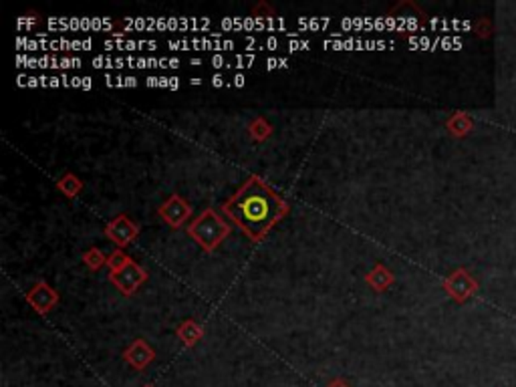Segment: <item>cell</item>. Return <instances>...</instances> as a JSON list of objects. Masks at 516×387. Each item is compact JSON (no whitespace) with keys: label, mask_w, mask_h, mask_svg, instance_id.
<instances>
[{"label":"cell","mask_w":516,"mask_h":387,"mask_svg":"<svg viewBox=\"0 0 516 387\" xmlns=\"http://www.w3.org/2000/svg\"><path fill=\"white\" fill-rule=\"evenodd\" d=\"M190 85L194 87V85H202V79L200 77H194V79H190Z\"/></svg>","instance_id":"43"},{"label":"cell","mask_w":516,"mask_h":387,"mask_svg":"<svg viewBox=\"0 0 516 387\" xmlns=\"http://www.w3.org/2000/svg\"><path fill=\"white\" fill-rule=\"evenodd\" d=\"M105 236L115 242V245L123 248L129 242H134L139 236V226L127 216V214H120L115 216L109 224L105 226Z\"/></svg>","instance_id":"5"},{"label":"cell","mask_w":516,"mask_h":387,"mask_svg":"<svg viewBox=\"0 0 516 387\" xmlns=\"http://www.w3.org/2000/svg\"><path fill=\"white\" fill-rule=\"evenodd\" d=\"M222 210L252 242H260L291 208L262 178L250 176Z\"/></svg>","instance_id":"1"},{"label":"cell","mask_w":516,"mask_h":387,"mask_svg":"<svg viewBox=\"0 0 516 387\" xmlns=\"http://www.w3.org/2000/svg\"><path fill=\"white\" fill-rule=\"evenodd\" d=\"M131 263V258H129V254H125L123 250H113L109 256H107V268H109V272H118L121 270L123 266H127Z\"/></svg>","instance_id":"21"},{"label":"cell","mask_w":516,"mask_h":387,"mask_svg":"<svg viewBox=\"0 0 516 387\" xmlns=\"http://www.w3.org/2000/svg\"><path fill=\"white\" fill-rule=\"evenodd\" d=\"M327 387H351V384L347 381V379H343V377H337V379H331Z\"/></svg>","instance_id":"34"},{"label":"cell","mask_w":516,"mask_h":387,"mask_svg":"<svg viewBox=\"0 0 516 387\" xmlns=\"http://www.w3.org/2000/svg\"><path fill=\"white\" fill-rule=\"evenodd\" d=\"M158 214L170 228H179V226L186 224V220L192 216V208L182 196L172 194L163 204L159 206Z\"/></svg>","instance_id":"6"},{"label":"cell","mask_w":516,"mask_h":387,"mask_svg":"<svg viewBox=\"0 0 516 387\" xmlns=\"http://www.w3.org/2000/svg\"><path fill=\"white\" fill-rule=\"evenodd\" d=\"M446 129H448V133H450L452 138L464 140L466 135L472 133V129H474V120H472L466 111H456L454 115L448 117Z\"/></svg>","instance_id":"12"},{"label":"cell","mask_w":516,"mask_h":387,"mask_svg":"<svg viewBox=\"0 0 516 387\" xmlns=\"http://www.w3.org/2000/svg\"><path fill=\"white\" fill-rule=\"evenodd\" d=\"M17 47L22 51L35 53V51H51V41L49 39H29V37H19L17 39Z\"/></svg>","instance_id":"19"},{"label":"cell","mask_w":516,"mask_h":387,"mask_svg":"<svg viewBox=\"0 0 516 387\" xmlns=\"http://www.w3.org/2000/svg\"><path fill=\"white\" fill-rule=\"evenodd\" d=\"M291 63H289V59L287 57H271V59H266V63H264V69L266 71H275V69H287Z\"/></svg>","instance_id":"26"},{"label":"cell","mask_w":516,"mask_h":387,"mask_svg":"<svg viewBox=\"0 0 516 387\" xmlns=\"http://www.w3.org/2000/svg\"><path fill=\"white\" fill-rule=\"evenodd\" d=\"M123 81H125V87H138L139 81L136 77H123Z\"/></svg>","instance_id":"40"},{"label":"cell","mask_w":516,"mask_h":387,"mask_svg":"<svg viewBox=\"0 0 516 387\" xmlns=\"http://www.w3.org/2000/svg\"><path fill=\"white\" fill-rule=\"evenodd\" d=\"M141 387H156V386H141Z\"/></svg>","instance_id":"45"},{"label":"cell","mask_w":516,"mask_h":387,"mask_svg":"<svg viewBox=\"0 0 516 387\" xmlns=\"http://www.w3.org/2000/svg\"><path fill=\"white\" fill-rule=\"evenodd\" d=\"M26 303L33 306V311H37L39 315H47L59 303V293L47 281H39L26 293Z\"/></svg>","instance_id":"8"},{"label":"cell","mask_w":516,"mask_h":387,"mask_svg":"<svg viewBox=\"0 0 516 387\" xmlns=\"http://www.w3.org/2000/svg\"><path fill=\"white\" fill-rule=\"evenodd\" d=\"M444 290H446V295L452 299V301H456L460 305H464V303H468L474 295L478 293V281L472 277V272L468 270V268H456L454 272H450L446 279H444Z\"/></svg>","instance_id":"3"},{"label":"cell","mask_w":516,"mask_h":387,"mask_svg":"<svg viewBox=\"0 0 516 387\" xmlns=\"http://www.w3.org/2000/svg\"><path fill=\"white\" fill-rule=\"evenodd\" d=\"M250 17L260 19V21H273V19H277V10L266 0H260L257 6L252 8V15Z\"/></svg>","instance_id":"22"},{"label":"cell","mask_w":516,"mask_h":387,"mask_svg":"<svg viewBox=\"0 0 516 387\" xmlns=\"http://www.w3.org/2000/svg\"><path fill=\"white\" fill-rule=\"evenodd\" d=\"M81 65V59H77V57H63L59 63V69H63V71H67V69H79Z\"/></svg>","instance_id":"29"},{"label":"cell","mask_w":516,"mask_h":387,"mask_svg":"<svg viewBox=\"0 0 516 387\" xmlns=\"http://www.w3.org/2000/svg\"><path fill=\"white\" fill-rule=\"evenodd\" d=\"M81 89L83 91H91L93 89V79L91 77H81Z\"/></svg>","instance_id":"36"},{"label":"cell","mask_w":516,"mask_h":387,"mask_svg":"<svg viewBox=\"0 0 516 387\" xmlns=\"http://www.w3.org/2000/svg\"><path fill=\"white\" fill-rule=\"evenodd\" d=\"M147 87H163V89H170V77H147L145 79Z\"/></svg>","instance_id":"30"},{"label":"cell","mask_w":516,"mask_h":387,"mask_svg":"<svg viewBox=\"0 0 516 387\" xmlns=\"http://www.w3.org/2000/svg\"><path fill=\"white\" fill-rule=\"evenodd\" d=\"M248 133L255 142H266L273 135V125L266 122L264 117H257L248 123Z\"/></svg>","instance_id":"17"},{"label":"cell","mask_w":516,"mask_h":387,"mask_svg":"<svg viewBox=\"0 0 516 387\" xmlns=\"http://www.w3.org/2000/svg\"><path fill=\"white\" fill-rule=\"evenodd\" d=\"M210 83H212V87H224V83H226V79H224V75H220V73H216L212 79H210Z\"/></svg>","instance_id":"37"},{"label":"cell","mask_w":516,"mask_h":387,"mask_svg":"<svg viewBox=\"0 0 516 387\" xmlns=\"http://www.w3.org/2000/svg\"><path fill=\"white\" fill-rule=\"evenodd\" d=\"M200 63H202V61H200V59H192V61H190V65H194V67H198Z\"/></svg>","instance_id":"44"},{"label":"cell","mask_w":516,"mask_h":387,"mask_svg":"<svg viewBox=\"0 0 516 387\" xmlns=\"http://www.w3.org/2000/svg\"><path fill=\"white\" fill-rule=\"evenodd\" d=\"M170 89H172V91L179 89V79H178V77H170Z\"/></svg>","instance_id":"41"},{"label":"cell","mask_w":516,"mask_h":387,"mask_svg":"<svg viewBox=\"0 0 516 387\" xmlns=\"http://www.w3.org/2000/svg\"><path fill=\"white\" fill-rule=\"evenodd\" d=\"M39 22H40V19L37 13H33V15H24V17H19V19H17V28H19V31H26V28L37 26Z\"/></svg>","instance_id":"24"},{"label":"cell","mask_w":516,"mask_h":387,"mask_svg":"<svg viewBox=\"0 0 516 387\" xmlns=\"http://www.w3.org/2000/svg\"><path fill=\"white\" fill-rule=\"evenodd\" d=\"M325 49H331V51H383V49H394V42L392 41H379V39H327L323 42Z\"/></svg>","instance_id":"9"},{"label":"cell","mask_w":516,"mask_h":387,"mask_svg":"<svg viewBox=\"0 0 516 387\" xmlns=\"http://www.w3.org/2000/svg\"><path fill=\"white\" fill-rule=\"evenodd\" d=\"M257 63V55L255 53H246V55H234L232 61H228L226 69H250Z\"/></svg>","instance_id":"23"},{"label":"cell","mask_w":516,"mask_h":387,"mask_svg":"<svg viewBox=\"0 0 516 387\" xmlns=\"http://www.w3.org/2000/svg\"><path fill=\"white\" fill-rule=\"evenodd\" d=\"M17 67H20V69H39V57L17 55Z\"/></svg>","instance_id":"25"},{"label":"cell","mask_w":516,"mask_h":387,"mask_svg":"<svg viewBox=\"0 0 516 387\" xmlns=\"http://www.w3.org/2000/svg\"><path fill=\"white\" fill-rule=\"evenodd\" d=\"M311 49V42L309 41H300V39H291L289 41V51H309Z\"/></svg>","instance_id":"32"},{"label":"cell","mask_w":516,"mask_h":387,"mask_svg":"<svg viewBox=\"0 0 516 387\" xmlns=\"http://www.w3.org/2000/svg\"><path fill=\"white\" fill-rule=\"evenodd\" d=\"M365 283L371 286L376 293H383V290H387L389 286L396 283V274L385 265L378 263V265L365 274Z\"/></svg>","instance_id":"11"},{"label":"cell","mask_w":516,"mask_h":387,"mask_svg":"<svg viewBox=\"0 0 516 387\" xmlns=\"http://www.w3.org/2000/svg\"><path fill=\"white\" fill-rule=\"evenodd\" d=\"M244 83H246L244 75H242V73H236V75H234V79H232V85H234V87H239V89H240V87H244Z\"/></svg>","instance_id":"38"},{"label":"cell","mask_w":516,"mask_h":387,"mask_svg":"<svg viewBox=\"0 0 516 387\" xmlns=\"http://www.w3.org/2000/svg\"><path fill=\"white\" fill-rule=\"evenodd\" d=\"M83 263L89 266L91 270H99L101 266H107V256L103 254L101 248L93 246V248H89V250L83 254Z\"/></svg>","instance_id":"20"},{"label":"cell","mask_w":516,"mask_h":387,"mask_svg":"<svg viewBox=\"0 0 516 387\" xmlns=\"http://www.w3.org/2000/svg\"><path fill=\"white\" fill-rule=\"evenodd\" d=\"M278 47H280V41H278L277 37H268V39H264V41L260 42L258 51H277Z\"/></svg>","instance_id":"31"},{"label":"cell","mask_w":516,"mask_h":387,"mask_svg":"<svg viewBox=\"0 0 516 387\" xmlns=\"http://www.w3.org/2000/svg\"><path fill=\"white\" fill-rule=\"evenodd\" d=\"M109 281L118 286V290H120L121 295L131 297L139 286L147 281V270L131 261L129 265L123 266L118 272H109Z\"/></svg>","instance_id":"4"},{"label":"cell","mask_w":516,"mask_h":387,"mask_svg":"<svg viewBox=\"0 0 516 387\" xmlns=\"http://www.w3.org/2000/svg\"><path fill=\"white\" fill-rule=\"evenodd\" d=\"M103 47L107 49V51H129V53H134V51H141V49H147V51H156L159 44L158 41H136V39H107V41L103 42Z\"/></svg>","instance_id":"13"},{"label":"cell","mask_w":516,"mask_h":387,"mask_svg":"<svg viewBox=\"0 0 516 387\" xmlns=\"http://www.w3.org/2000/svg\"><path fill=\"white\" fill-rule=\"evenodd\" d=\"M57 190H59L61 194H65L67 198H77L81 194V190H83V182H81V178H77L73 172H67V174H63L59 180H57Z\"/></svg>","instance_id":"15"},{"label":"cell","mask_w":516,"mask_h":387,"mask_svg":"<svg viewBox=\"0 0 516 387\" xmlns=\"http://www.w3.org/2000/svg\"><path fill=\"white\" fill-rule=\"evenodd\" d=\"M95 47L93 39H55L51 41V51H91Z\"/></svg>","instance_id":"16"},{"label":"cell","mask_w":516,"mask_h":387,"mask_svg":"<svg viewBox=\"0 0 516 387\" xmlns=\"http://www.w3.org/2000/svg\"><path fill=\"white\" fill-rule=\"evenodd\" d=\"M232 226L228 224L216 210L206 208L194 222L188 226V236L198 242L200 248L206 252H214L228 236H230Z\"/></svg>","instance_id":"2"},{"label":"cell","mask_w":516,"mask_h":387,"mask_svg":"<svg viewBox=\"0 0 516 387\" xmlns=\"http://www.w3.org/2000/svg\"><path fill=\"white\" fill-rule=\"evenodd\" d=\"M123 359H125V363H129L136 371H143L145 367L156 359V351H154V347L150 345L147 341L136 339L131 345L123 351Z\"/></svg>","instance_id":"10"},{"label":"cell","mask_w":516,"mask_h":387,"mask_svg":"<svg viewBox=\"0 0 516 387\" xmlns=\"http://www.w3.org/2000/svg\"><path fill=\"white\" fill-rule=\"evenodd\" d=\"M166 47L170 51H232L234 49V41L232 39H210V37H196V39H178V41H168Z\"/></svg>","instance_id":"7"},{"label":"cell","mask_w":516,"mask_h":387,"mask_svg":"<svg viewBox=\"0 0 516 387\" xmlns=\"http://www.w3.org/2000/svg\"><path fill=\"white\" fill-rule=\"evenodd\" d=\"M331 17H298L297 24L300 28V33L305 31H327L329 24H331Z\"/></svg>","instance_id":"18"},{"label":"cell","mask_w":516,"mask_h":387,"mask_svg":"<svg viewBox=\"0 0 516 387\" xmlns=\"http://www.w3.org/2000/svg\"><path fill=\"white\" fill-rule=\"evenodd\" d=\"M176 335L186 347H194L204 337V327L196 323V321H192V319H186L176 329Z\"/></svg>","instance_id":"14"},{"label":"cell","mask_w":516,"mask_h":387,"mask_svg":"<svg viewBox=\"0 0 516 387\" xmlns=\"http://www.w3.org/2000/svg\"><path fill=\"white\" fill-rule=\"evenodd\" d=\"M71 87H77V89H81V77H71Z\"/></svg>","instance_id":"42"},{"label":"cell","mask_w":516,"mask_h":387,"mask_svg":"<svg viewBox=\"0 0 516 387\" xmlns=\"http://www.w3.org/2000/svg\"><path fill=\"white\" fill-rule=\"evenodd\" d=\"M91 65L95 69H115V57H105V55H97Z\"/></svg>","instance_id":"27"},{"label":"cell","mask_w":516,"mask_h":387,"mask_svg":"<svg viewBox=\"0 0 516 387\" xmlns=\"http://www.w3.org/2000/svg\"><path fill=\"white\" fill-rule=\"evenodd\" d=\"M49 87L51 89H57V87H63V81H61V77H49Z\"/></svg>","instance_id":"39"},{"label":"cell","mask_w":516,"mask_h":387,"mask_svg":"<svg viewBox=\"0 0 516 387\" xmlns=\"http://www.w3.org/2000/svg\"><path fill=\"white\" fill-rule=\"evenodd\" d=\"M244 42H246V49H248V51H257L258 47H260V41L255 39V37H246Z\"/></svg>","instance_id":"35"},{"label":"cell","mask_w":516,"mask_h":387,"mask_svg":"<svg viewBox=\"0 0 516 387\" xmlns=\"http://www.w3.org/2000/svg\"><path fill=\"white\" fill-rule=\"evenodd\" d=\"M476 33L478 37H482V39L490 37V33H492V22L488 21V19H482V21L476 24Z\"/></svg>","instance_id":"28"},{"label":"cell","mask_w":516,"mask_h":387,"mask_svg":"<svg viewBox=\"0 0 516 387\" xmlns=\"http://www.w3.org/2000/svg\"><path fill=\"white\" fill-rule=\"evenodd\" d=\"M210 65H212L214 69H222V67L228 65V61H226V57H222V55H214V57L210 59Z\"/></svg>","instance_id":"33"}]
</instances>
